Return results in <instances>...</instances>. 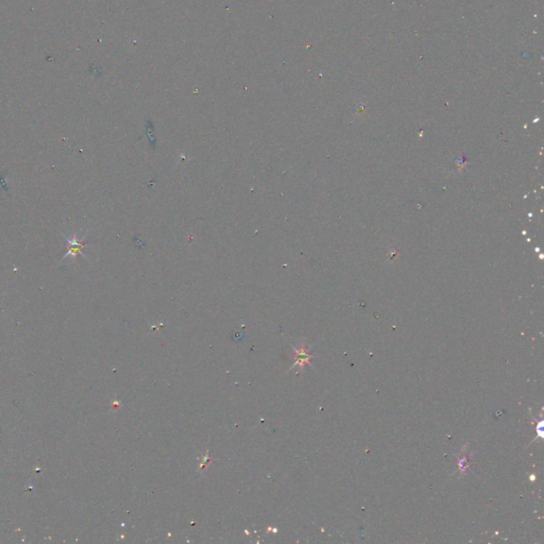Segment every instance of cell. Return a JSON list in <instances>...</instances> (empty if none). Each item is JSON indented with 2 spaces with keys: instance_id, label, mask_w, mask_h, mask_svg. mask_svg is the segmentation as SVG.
Instances as JSON below:
<instances>
[{
  "instance_id": "6da1fadb",
  "label": "cell",
  "mask_w": 544,
  "mask_h": 544,
  "mask_svg": "<svg viewBox=\"0 0 544 544\" xmlns=\"http://www.w3.org/2000/svg\"><path fill=\"white\" fill-rule=\"evenodd\" d=\"M67 240V253L63 257L65 260L66 257H76L78 254L82 253V250L85 248V244L83 243V239H79L77 236H74L73 238H66Z\"/></svg>"
},
{
  "instance_id": "7a4b0ae2",
  "label": "cell",
  "mask_w": 544,
  "mask_h": 544,
  "mask_svg": "<svg viewBox=\"0 0 544 544\" xmlns=\"http://www.w3.org/2000/svg\"><path fill=\"white\" fill-rule=\"evenodd\" d=\"M297 357H298L297 364L299 362L300 365H303L304 362H308V360L310 359V356L306 353V351H305L304 347H302V349L298 352V356H297Z\"/></svg>"
}]
</instances>
